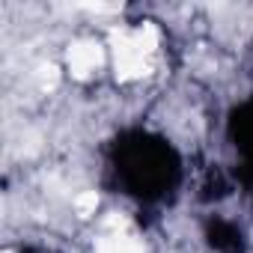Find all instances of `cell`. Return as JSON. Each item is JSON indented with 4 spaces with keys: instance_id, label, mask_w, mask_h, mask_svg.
<instances>
[{
    "instance_id": "obj_1",
    "label": "cell",
    "mask_w": 253,
    "mask_h": 253,
    "mask_svg": "<svg viewBox=\"0 0 253 253\" xmlns=\"http://www.w3.org/2000/svg\"><path fill=\"white\" fill-rule=\"evenodd\" d=\"M110 48H113V63H116V78L119 81H137L149 75V57L137 48L134 36L125 30L110 33Z\"/></svg>"
},
{
    "instance_id": "obj_2",
    "label": "cell",
    "mask_w": 253,
    "mask_h": 253,
    "mask_svg": "<svg viewBox=\"0 0 253 253\" xmlns=\"http://www.w3.org/2000/svg\"><path fill=\"white\" fill-rule=\"evenodd\" d=\"M66 60H69V72L75 75V78H89L101 63H104V51H101V45L98 42H89V39H84V42H75L72 48H69V54H66Z\"/></svg>"
},
{
    "instance_id": "obj_3",
    "label": "cell",
    "mask_w": 253,
    "mask_h": 253,
    "mask_svg": "<svg viewBox=\"0 0 253 253\" xmlns=\"http://www.w3.org/2000/svg\"><path fill=\"white\" fill-rule=\"evenodd\" d=\"M95 253H143V247H140V241H137V238H131V235H125V232H113V235L101 238V244H98V250H95Z\"/></svg>"
},
{
    "instance_id": "obj_4",
    "label": "cell",
    "mask_w": 253,
    "mask_h": 253,
    "mask_svg": "<svg viewBox=\"0 0 253 253\" xmlns=\"http://www.w3.org/2000/svg\"><path fill=\"white\" fill-rule=\"evenodd\" d=\"M131 36H134L137 48H140L146 57L155 54V48H158V30H155V24H140L137 30H131Z\"/></svg>"
},
{
    "instance_id": "obj_5",
    "label": "cell",
    "mask_w": 253,
    "mask_h": 253,
    "mask_svg": "<svg viewBox=\"0 0 253 253\" xmlns=\"http://www.w3.org/2000/svg\"><path fill=\"white\" fill-rule=\"evenodd\" d=\"M95 209H98V197H95V191H86V194H81V197L75 200V211H78V217H92Z\"/></svg>"
},
{
    "instance_id": "obj_6",
    "label": "cell",
    "mask_w": 253,
    "mask_h": 253,
    "mask_svg": "<svg viewBox=\"0 0 253 253\" xmlns=\"http://www.w3.org/2000/svg\"><path fill=\"white\" fill-rule=\"evenodd\" d=\"M39 78H42V86H54L57 84V69L54 66H42L39 69Z\"/></svg>"
}]
</instances>
